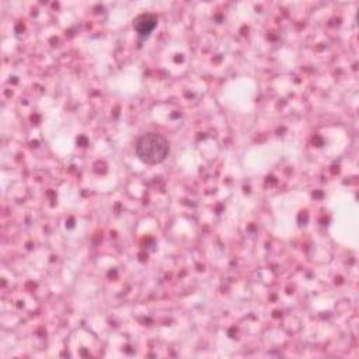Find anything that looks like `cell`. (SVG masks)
Returning a JSON list of instances; mask_svg holds the SVG:
<instances>
[{"label": "cell", "mask_w": 359, "mask_h": 359, "mask_svg": "<svg viewBox=\"0 0 359 359\" xmlns=\"http://www.w3.org/2000/svg\"><path fill=\"white\" fill-rule=\"evenodd\" d=\"M157 25V15L151 13H143L133 20V28L140 38H146Z\"/></svg>", "instance_id": "7a4b0ae2"}, {"label": "cell", "mask_w": 359, "mask_h": 359, "mask_svg": "<svg viewBox=\"0 0 359 359\" xmlns=\"http://www.w3.org/2000/svg\"><path fill=\"white\" fill-rule=\"evenodd\" d=\"M135 151L140 161L146 164H158L168 156L170 143L160 133H146L136 140Z\"/></svg>", "instance_id": "6da1fadb"}]
</instances>
